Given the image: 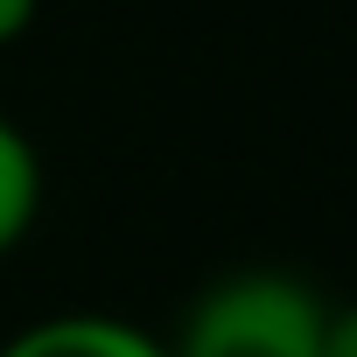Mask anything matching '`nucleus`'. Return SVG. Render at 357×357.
I'll return each instance as SVG.
<instances>
[{
  "instance_id": "4",
  "label": "nucleus",
  "mask_w": 357,
  "mask_h": 357,
  "mask_svg": "<svg viewBox=\"0 0 357 357\" xmlns=\"http://www.w3.org/2000/svg\"><path fill=\"white\" fill-rule=\"evenodd\" d=\"M322 357H357V301L322 308Z\"/></svg>"
},
{
  "instance_id": "5",
  "label": "nucleus",
  "mask_w": 357,
  "mask_h": 357,
  "mask_svg": "<svg viewBox=\"0 0 357 357\" xmlns=\"http://www.w3.org/2000/svg\"><path fill=\"white\" fill-rule=\"evenodd\" d=\"M36 15H43V0H0V50L22 43V36L36 29Z\"/></svg>"
},
{
  "instance_id": "1",
  "label": "nucleus",
  "mask_w": 357,
  "mask_h": 357,
  "mask_svg": "<svg viewBox=\"0 0 357 357\" xmlns=\"http://www.w3.org/2000/svg\"><path fill=\"white\" fill-rule=\"evenodd\" d=\"M322 294L280 266L225 273L175 329L168 357H322Z\"/></svg>"
},
{
  "instance_id": "2",
  "label": "nucleus",
  "mask_w": 357,
  "mask_h": 357,
  "mask_svg": "<svg viewBox=\"0 0 357 357\" xmlns=\"http://www.w3.org/2000/svg\"><path fill=\"white\" fill-rule=\"evenodd\" d=\"M0 357H168V343L126 315H98V308H70V315H43L22 336L0 343Z\"/></svg>"
},
{
  "instance_id": "3",
  "label": "nucleus",
  "mask_w": 357,
  "mask_h": 357,
  "mask_svg": "<svg viewBox=\"0 0 357 357\" xmlns=\"http://www.w3.org/2000/svg\"><path fill=\"white\" fill-rule=\"evenodd\" d=\"M36 218H43V154L15 119H0V259L36 231Z\"/></svg>"
}]
</instances>
